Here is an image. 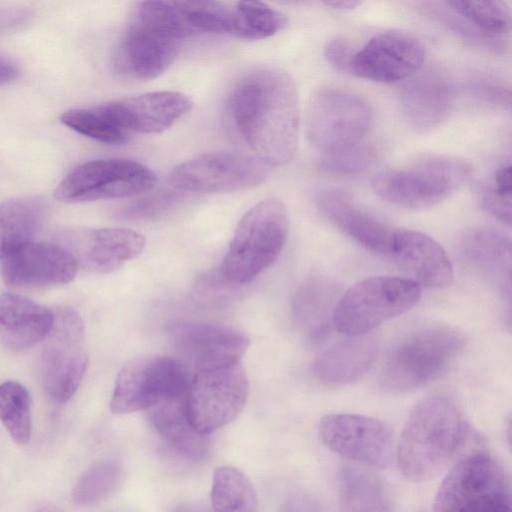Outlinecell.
I'll list each match as a JSON object with an SVG mask.
<instances>
[{
	"label": "cell",
	"mask_w": 512,
	"mask_h": 512,
	"mask_svg": "<svg viewBox=\"0 0 512 512\" xmlns=\"http://www.w3.org/2000/svg\"><path fill=\"white\" fill-rule=\"evenodd\" d=\"M420 298V286L409 278L369 277L338 298L332 325L348 337L365 335L413 308Z\"/></svg>",
	"instance_id": "obj_6"
},
{
	"label": "cell",
	"mask_w": 512,
	"mask_h": 512,
	"mask_svg": "<svg viewBox=\"0 0 512 512\" xmlns=\"http://www.w3.org/2000/svg\"><path fill=\"white\" fill-rule=\"evenodd\" d=\"M467 432L455 404L443 396L420 401L410 412L395 452L407 479L424 482L445 469Z\"/></svg>",
	"instance_id": "obj_2"
},
{
	"label": "cell",
	"mask_w": 512,
	"mask_h": 512,
	"mask_svg": "<svg viewBox=\"0 0 512 512\" xmlns=\"http://www.w3.org/2000/svg\"><path fill=\"white\" fill-rule=\"evenodd\" d=\"M156 182V174L138 161L98 159L71 170L59 182L55 197L65 203L126 198L150 191Z\"/></svg>",
	"instance_id": "obj_12"
},
{
	"label": "cell",
	"mask_w": 512,
	"mask_h": 512,
	"mask_svg": "<svg viewBox=\"0 0 512 512\" xmlns=\"http://www.w3.org/2000/svg\"><path fill=\"white\" fill-rule=\"evenodd\" d=\"M57 243L67 249L78 267L94 273H110L144 249L140 233L123 228H76L61 232Z\"/></svg>",
	"instance_id": "obj_17"
},
{
	"label": "cell",
	"mask_w": 512,
	"mask_h": 512,
	"mask_svg": "<svg viewBox=\"0 0 512 512\" xmlns=\"http://www.w3.org/2000/svg\"><path fill=\"white\" fill-rule=\"evenodd\" d=\"M226 114L239 139L270 168L294 157L300 102L295 81L283 69L259 67L240 77L228 94Z\"/></svg>",
	"instance_id": "obj_1"
},
{
	"label": "cell",
	"mask_w": 512,
	"mask_h": 512,
	"mask_svg": "<svg viewBox=\"0 0 512 512\" xmlns=\"http://www.w3.org/2000/svg\"><path fill=\"white\" fill-rule=\"evenodd\" d=\"M60 121L75 132L104 144H123L129 137L114 125L102 104L67 110Z\"/></svg>",
	"instance_id": "obj_36"
},
{
	"label": "cell",
	"mask_w": 512,
	"mask_h": 512,
	"mask_svg": "<svg viewBox=\"0 0 512 512\" xmlns=\"http://www.w3.org/2000/svg\"><path fill=\"white\" fill-rule=\"evenodd\" d=\"M177 190H158L148 193L123 206L118 214L129 220H149L160 217L170 211L180 200Z\"/></svg>",
	"instance_id": "obj_40"
},
{
	"label": "cell",
	"mask_w": 512,
	"mask_h": 512,
	"mask_svg": "<svg viewBox=\"0 0 512 512\" xmlns=\"http://www.w3.org/2000/svg\"><path fill=\"white\" fill-rule=\"evenodd\" d=\"M270 167L255 156L232 151L196 155L175 166L168 181L181 193H227L264 182Z\"/></svg>",
	"instance_id": "obj_13"
},
{
	"label": "cell",
	"mask_w": 512,
	"mask_h": 512,
	"mask_svg": "<svg viewBox=\"0 0 512 512\" xmlns=\"http://www.w3.org/2000/svg\"><path fill=\"white\" fill-rule=\"evenodd\" d=\"M316 204L344 234L372 252L388 255L395 229L361 207L350 195L335 188H325L317 193Z\"/></svg>",
	"instance_id": "obj_23"
},
{
	"label": "cell",
	"mask_w": 512,
	"mask_h": 512,
	"mask_svg": "<svg viewBox=\"0 0 512 512\" xmlns=\"http://www.w3.org/2000/svg\"><path fill=\"white\" fill-rule=\"evenodd\" d=\"M467 24L483 36L505 43L511 28V9L504 1H446Z\"/></svg>",
	"instance_id": "obj_32"
},
{
	"label": "cell",
	"mask_w": 512,
	"mask_h": 512,
	"mask_svg": "<svg viewBox=\"0 0 512 512\" xmlns=\"http://www.w3.org/2000/svg\"><path fill=\"white\" fill-rule=\"evenodd\" d=\"M400 108L408 124L420 132L441 125L452 111L455 88L438 68H428L407 80L400 91Z\"/></svg>",
	"instance_id": "obj_21"
},
{
	"label": "cell",
	"mask_w": 512,
	"mask_h": 512,
	"mask_svg": "<svg viewBox=\"0 0 512 512\" xmlns=\"http://www.w3.org/2000/svg\"><path fill=\"white\" fill-rule=\"evenodd\" d=\"M378 353L376 339L368 334L351 336L322 351L314 360V377L323 385L341 387L361 379Z\"/></svg>",
	"instance_id": "obj_24"
},
{
	"label": "cell",
	"mask_w": 512,
	"mask_h": 512,
	"mask_svg": "<svg viewBox=\"0 0 512 512\" xmlns=\"http://www.w3.org/2000/svg\"><path fill=\"white\" fill-rule=\"evenodd\" d=\"M288 231L289 217L281 201L255 204L237 225L220 267L221 279L234 285L254 280L276 261Z\"/></svg>",
	"instance_id": "obj_4"
},
{
	"label": "cell",
	"mask_w": 512,
	"mask_h": 512,
	"mask_svg": "<svg viewBox=\"0 0 512 512\" xmlns=\"http://www.w3.org/2000/svg\"><path fill=\"white\" fill-rule=\"evenodd\" d=\"M464 345V336L447 326L426 327L406 335L387 353L380 373L381 387L399 393L433 381Z\"/></svg>",
	"instance_id": "obj_5"
},
{
	"label": "cell",
	"mask_w": 512,
	"mask_h": 512,
	"mask_svg": "<svg viewBox=\"0 0 512 512\" xmlns=\"http://www.w3.org/2000/svg\"><path fill=\"white\" fill-rule=\"evenodd\" d=\"M248 393L241 362L193 371L186 396L190 424L200 434L209 435L239 415Z\"/></svg>",
	"instance_id": "obj_9"
},
{
	"label": "cell",
	"mask_w": 512,
	"mask_h": 512,
	"mask_svg": "<svg viewBox=\"0 0 512 512\" xmlns=\"http://www.w3.org/2000/svg\"><path fill=\"white\" fill-rule=\"evenodd\" d=\"M460 247L465 258L496 284L510 302L511 241L490 227L471 228L463 233Z\"/></svg>",
	"instance_id": "obj_26"
},
{
	"label": "cell",
	"mask_w": 512,
	"mask_h": 512,
	"mask_svg": "<svg viewBox=\"0 0 512 512\" xmlns=\"http://www.w3.org/2000/svg\"><path fill=\"white\" fill-rule=\"evenodd\" d=\"M434 512H511L510 487L501 465L486 453L461 459L447 474Z\"/></svg>",
	"instance_id": "obj_7"
},
{
	"label": "cell",
	"mask_w": 512,
	"mask_h": 512,
	"mask_svg": "<svg viewBox=\"0 0 512 512\" xmlns=\"http://www.w3.org/2000/svg\"><path fill=\"white\" fill-rule=\"evenodd\" d=\"M78 265L58 243L30 242L1 260L0 274L12 287L36 288L71 282Z\"/></svg>",
	"instance_id": "obj_18"
},
{
	"label": "cell",
	"mask_w": 512,
	"mask_h": 512,
	"mask_svg": "<svg viewBox=\"0 0 512 512\" xmlns=\"http://www.w3.org/2000/svg\"><path fill=\"white\" fill-rule=\"evenodd\" d=\"M45 339L39 357L40 381L47 395L62 404L77 391L88 363L84 325L78 312L70 307L58 309Z\"/></svg>",
	"instance_id": "obj_10"
},
{
	"label": "cell",
	"mask_w": 512,
	"mask_h": 512,
	"mask_svg": "<svg viewBox=\"0 0 512 512\" xmlns=\"http://www.w3.org/2000/svg\"><path fill=\"white\" fill-rule=\"evenodd\" d=\"M468 89L475 98L484 103L502 108L510 106V89L495 79H474Z\"/></svg>",
	"instance_id": "obj_41"
},
{
	"label": "cell",
	"mask_w": 512,
	"mask_h": 512,
	"mask_svg": "<svg viewBox=\"0 0 512 512\" xmlns=\"http://www.w3.org/2000/svg\"><path fill=\"white\" fill-rule=\"evenodd\" d=\"M123 468L115 460H103L92 465L77 480L73 502L79 506L97 504L112 494L121 484Z\"/></svg>",
	"instance_id": "obj_35"
},
{
	"label": "cell",
	"mask_w": 512,
	"mask_h": 512,
	"mask_svg": "<svg viewBox=\"0 0 512 512\" xmlns=\"http://www.w3.org/2000/svg\"><path fill=\"white\" fill-rule=\"evenodd\" d=\"M388 256L419 286L444 288L453 281V266L447 253L422 232L395 229Z\"/></svg>",
	"instance_id": "obj_22"
},
{
	"label": "cell",
	"mask_w": 512,
	"mask_h": 512,
	"mask_svg": "<svg viewBox=\"0 0 512 512\" xmlns=\"http://www.w3.org/2000/svg\"><path fill=\"white\" fill-rule=\"evenodd\" d=\"M355 53L352 45L343 38L331 40L325 47L326 61L336 70L348 72L351 59Z\"/></svg>",
	"instance_id": "obj_42"
},
{
	"label": "cell",
	"mask_w": 512,
	"mask_h": 512,
	"mask_svg": "<svg viewBox=\"0 0 512 512\" xmlns=\"http://www.w3.org/2000/svg\"><path fill=\"white\" fill-rule=\"evenodd\" d=\"M232 36L246 40L271 37L287 25L286 16L269 5L258 2L232 4Z\"/></svg>",
	"instance_id": "obj_33"
},
{
	"label": "cell",
	"mask_w": 512,
	"mask_h": 512,
	"mask_svg": "<svg viewBox=\"0 0 512 512\" xmlns=\"http://www.w3.org/2000/svg\"><path fill=\"white\" fill-rule=\"evenodd\" d=\"M327 6H330L334 9L338 10H351L356 8L358 5L361 4L359 1H331V2H325Z\"/></svg>",
	"instance_id": "obj_45"
},
{
	"label": "cell",
	"mask_w": 512,
	"mask_h": 512,
	"mask_svg": "<svg viewBox=\"0 0 512 512\" xmlns=\"http://www.w3.org/2000/svg\"><path fill=\"white\" fill-rule=\"evenodd\" d=\"M420 8L429 17L439 22L455 35L473 46L499 52L505 48V43L489 39L468 25L445 2H421Z\"/></svg>",
	"instance_id": "obj_38"
},
{
	"label": "cell",
	"mask_w": 512,
	"mask_h": 512,
	"mask_svg": "<svg viewBox=\"0 0 512 512\" xmlns=\"http://www.w3.org/2000/svg\"><path fill=\"white\" fill-rule=\"evenodd\" d=\"M115 126L127 134H156L172 127L193 106L178 91H154L102 104Z\"/></svg>",
	"instance_id": "obj_19"
},
{
	"label": "cell",
	"mask_w": 512,
	"mask_h": 512,
	"mask_svg": "<svg viewBox=\"0 0 512 512\" xmlns=\"http://www.w3.org/2000/svg\"><path fill=\"white\" fill-rule=\"evenodd\" d=\"M213 512H259L257 493L245 474L231 466H220L211 487Z\"/></svg>",
	"instance_id": "obj_31"
},
{
	"label": "cell",
	"mask_w": 512,
	"mask_h": 512,
	"mask_svg": "<svg viewBox=\"0 0 512 512\" xmlns=\"http://www.w3.org/2000/svg\"><path fill=\"white\" fill-rule=\"evenodd\" d=\"M189 383L186 366L176 358H136L119 371L110 409L114 414L147 410L161 401L186 396Z\"/></svg>",
	"instance_id": "obj_11"
},
{
	"label": "cell",
	"mask_w": 512,
	"mask_h": 512,
	"mask_svg": "<svg viewBox=\"0 0 512 512\" xmlns=\"http://www.w3.org/2000/svg\"><path fill=\"white\" fill-rule=\"evenodd\" d=\"M511 165L504 164L495 172L490 185L479 191L483 210L501 223L511 225Z\"/></svg>",
	"instance_id": "obj_39"
},
{
	"label": "cell",
	"mask_w": 512,
	"mask_h": 512,
	"mask_svg": "<svg viewBox=\"0 0 512 512\" xmlns=\"http://www.w3.org/2000/svg\"><path fill=\"white\" fill-rule=\"evenodd\" d=\"M425 57V47L415 36L385 31L374 35L355 51L348 72L373 82L395 83L418 73Z\"/></svg>",
	"instance_id": "obj_15"
},
{
	"label": "cell",
	"mask_w": 512,
	"mask_h": 512,
	"mask_svg": "<svg viewBox=\"0 0 512 512\" xmlns=\"http://www.w3.org/2000/svg\"><path fill=\"white\" fill-rule=\"evenodd\" d=\"M19 71V66L13 59L0 54V86L13 81Z\"/></svg>",
	"instance_id": "obj_43"
},
{
	"label": "cell",
	"mask_w": 512,
	"mask_h": 512,
	"mask_svg": "<svg viewBox=\"0 0 512 512\" xmlns=\"http://www.w3.org/2000/svg\"><path fill=\"white\" fill-rule=\"evenodd\" d=\"M55 322V312L24 296L0 294V336L14 349L29 348L45 339Z\"/></svg>",
	"instance_id": "obj_25"
},
{
	"label": "cell",
	"mask_w": 512,
	"mask_h": 512,
	"mask_svg": "<svg viewBox=\"0 0 512 512\" xmlns=\"http://www.w3.org/2000/svg\"><path fill=\"white\" fill-rule=\"evenodd\" d=\"M172 339L193 371L241 362L248 337L231 327L180 322L172 326Z\"/></svg>",
	"instance_id": "obj_20"
},
{
	"label": "cell",
	"mask_w": 512,
	"mask_h": 512,
	"mask_svg": "<svg viewBox=\"0 0 512 512\" xmlns=\"http://www.w3.org/2000/svg\"><path fill=\"white\" fill-rule=\"evenodd\" d=\"M0 420L17 444L26 445L30 441L31 399L22 384L16 381L0 384Z\"/></svg>",
	"instance_id": "obj_34"
},
{
	"label": "cell",
	"mask_w": 512,
	"mask_h": 512,
	"mask_svg": "<svg viewBox=\"0 0 512 512\" xmlns=\"http://www.w3.org/2000/svg\"><path fill=\"white\" fill-rule=\"evenodd\" d=\"M46 216V205L34 197L0 204V260L33 242Z\"/></svg>",
	"instance_id": "obj_28"
},
{
	"label": "cell",
	"mask_w": 512,
	"mask_h": 512,
	"mask_svg": "<svg viewBox=\"0 0 512 512\" xmlns=\"http://www.w3.org/2000/svg\"><path fill=\"white\" fill-rule=\"evenodd\" d=\"M472 175L469 162L450 155H425L379 172L374 192L398 207L431 208L462 188Z\"/></svg>",
	"instance_id": "obj_3"
},
{
	"label": "cell",
	"mask_w": 512,
	"mask_h": 512,
	"mask_svg": "<svg viewBox=\"0 0 512 512\" xmlns=\"http://www.w3.org/2000/svg\"><path fill=\"white\" fill-rule=\"evenodd\" d=\"M373 122V111L362 97L335 88L318 91L306 115L310 143L325 154L363 143Z\"/></svg>",
	"instance_id": "obj_8"
},
{
	"label": "cell",
	"mask_w": 512,
	"mask_h": 512,
	"mask_svg": "<svg viewBox=\"0 0 512 512\" xmlns=\"http://www.w3.org/2000/svg\"><path fill=\"white\" fill-rule=\"evenodd\" d=\"M376 157V151L372 146L361 143L336 153L323 155L318 167L328 175L352 177L369 170Z\"/></svg>",
	"instance_id": "obj_37"
},
{
	"label": "cell",
	"mask_w": 512,
	"mask_h": 512,
	"mask_svg": "<svg viewBox=\"0 0 512 512\" xmlns=\"http://www.w3.org/2000/svg\"><path fill=\"white\" fill-rule=\"evenodd\" d=\"M319 436L328 449L359 464L387 468L395 458L392 432L376 418L328 414L319 423Z\"/></svg>",
	"instance_id": "obj_14"
},
{
	"label": "cell",
	"mask_w": 512,
	"mask_h": 512,
	"mask_svg": "<svg viewBox=\"0 0 512 512\" xmlns=\"http://www.w3.org/2000/svg\"><path fill=\"white\" fill-rule=\"evenodd\" d=\"M181 45L182 41L162 28L132 15L114 50L113 67L127 78L154 79L169 69Z\"/></svg>",
	"instance_id": "obj_16"
},
{
	"label": "cell",
	"mask_w": 512,
	"mask_h": 512,
	"mask_svg": "<svg viewBox=\"0 0 512 512\" xmlns=\"http://www.w3.org/2000/svg\"><path fill=\"white\" fill-rule=\"evenodd\" d=\"M37 512H61L57 507L53 505H45L38 509Z\"/></svg>",
	"instance_id": "obj_46"
},
{
	"label": "cell",
	"mask_w": 512,
	"mask_h": 512,
	"mask_svg": "<svg viewBox=\"0 0 512 512\" xmlns=\"http://www.w3.org/2000/svg\"><path fill=\"white\" fill-rule=\"evenodd\" d=\"M341 512H394L389 491L374 474L344 467L339 475Z\"/></svg>",
	"instance_id": "obj_30"
},
{
	"label": "cell",
	"mask_w": 512,
	"mask_h": 512,
	"mask_svg": "<svg viewBox=\"0 0 512 512\" xmlns=\"http://www.w3.org/2000/svg\"><path fill=\"white\" fill-rule=\"evenodd\" d=\"M338 291L335 283L313 278L305 282L294 296V316L314 342L323 340L332 325Z\"/></svg>",
	"instance_id": "obj_29"
},
{
	"label": "cell",
	"mask_w": 512,
	"mask_h": 512,
	"mask_svg": "<svg viewBox=\"0 0 512 512\" xmlns=\"http://www.w3.org/2000/svg\"><path fill=\"white\" fill-rule=\"evenodd\" d=\"M186 396L161 401L147 409V412L152 425L176 451L197 461L208 454L209 438L197 432L190 424Z\"/></svg>",
	"instance_id": "obj_27"
},
{
	"label": "cell",
	"mask_w": 512,
	"mask_h": 512,
	"mask_svg": "<svg viewBox=\"0 0 512 512\" xmlns=\"http://www.w3.org/2000/svg\"><path fill=\"white\" fill-rule=\"evenodd\" d=\"M171 512H213L206 504L189 502L178 505Z\"/></svg>",
	"instance_id": "obj_44"
}]
</instances>
